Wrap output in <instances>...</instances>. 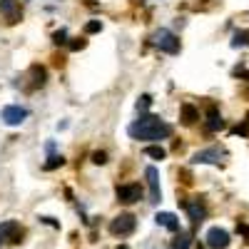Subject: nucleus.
I'll use <instances>...</instances> for the list:
<instances>
[{
  "mask_svg": "<svg viewBox=\"0 0 249 249\" xmlns=\"http://www.w3.org/2000/svg\"><path fill=\"white\" fill-rule=\"evenodd\" d=\"M179 120H182V124H195L199 120V110L195 105H190V102H184L179 107Z\"/></svg>",
  "mask_w": 249,
  "mask_h": 249,
  "instance_id": "obj_12",
  "label": "nucleus"
},
{
  "mask_svg": "<svg viewBox=\"0 0 249 249\" xmlns=\"http://www.w3.org/2000/svg\"><path fill=\"white\" fill-rule=\"evenodd\" d=\"M152 43H155L162 53H167V55H177V53H179V37H177L175 33H170V30H164V28L155 33Z\"/></svg>",
  "mask_w": 249,
  "mask_h": 249,
  "instance_id": "obj_3",
  "label": "nucleus"
},
{
  "mask_svg": "<svg viewBox=\"0 0 249 249\" xmlns=\"http://www.w3.org/2000/svg\"><path fill=\"white\" fill-rule=\"evenodd\" d=\"M234 135H249V122H244V124H237V127L232 130Z\"/></svg>",
  "mask_w": 249,
  "mask_h": 249,
  "instance_id": "obj_25",
  "label": "nucleus"
},
{
  "mask_svg": "<svg viewBox=\"0 0 249 249\" xmlns=\"http://www.w3.org/2000/svg\"><path fill=\"white\" fill-rule=\"evenodd\" d=\"M155 222L160 227H164V230H170V232H179V219L172 212H157L155 214Z\"/></svg>",
  "mask_w": 249,
  "mask_h": 249,
  "instance_id": "obj_11",
  "label": "nucleus"
},
{
  "mask_svg": "<svg viewBox=\"0 0 249 249\" xmlns=\"http://www.w3.org/2000/svg\"><path fill=\"white\" fill-rule=\"evenodd\" d=\"M53 40H55V45H65L68 43V30H57L53 35Z\"/></svg>",
  "mask_w": 249,
  "mask_h": 249,
  "instance_id": "obj_21",
  "label": "nucleus"
},
{
  "mask_svg": "<svg viewBox=\"0 0 249 249\" xmlns=\"http://www.w3.org/2000/svg\"><path fill=\"white\" fill-rule=\"evenodd\" d=\"M0 13H3V18L8 20V23H18L20 18H23V10H20L18 0H0Z\"/></svg>",
  "mask_w": 249,
  "mask_h": 249,
  "instance_id": "obj_7",
  "label": "nucleus"
},
{
  "mask_svg": "<svg viewBox=\"0 0 249 249\" xmlns=\"http://www.w3.org/2000/svg\"><path fill=\"white\" fill-rule=\"evenodd\" d=\"M192 162L195 164H219L222 162V152L219 150H202V152H195V157H192Z\"/></svg>",
  "mask_w": 249,
  "mask_h": 249,
  "instance_id": "obj_10",
  "label": "nucleus"
},
{
  "mask_svg": "<svg viewBox=\"0 0 249 249\" xmlns=\"http://www.w3.org/2000/svg\"><path fill=\"white\" fill-rule=\"evenodd\" d=\"M18 222H13V219H8V222H3L0 224V244H5V242H13V237L18 234Z\"/></svg>",
  "mask_w": 249,
  "mask_h": 249,
  "instance_id": "obj_14",
  "label": "nucleus"
},
{
  "mask_svg": "<svg viewBox=\"0 0 249 249\" xmlns=\"http://www.w3.org/2000/svg\"><path fill=\"white\" fill-rule=\"evenodd\" d=\"M144 177H147V184H150V202L157 204L162 199V190H160V175L155 167H147L144 170Z\"/></svg>",
  "mask_w": 249,
  "mask_h": 249,
  "instance_id": "obj_8",
  "label": "nucleus"
},
{
  "mask_svg": "<svg viewBox=\"0 0 249 249\" xmlns=\"http://www.w3.org/2000/svg\"><path fill=\"white\" fill-rule=\"evenodd\" d=\"M62 164H65V157L62 155H50L48 162H45V170H57V167H62Z\"/></svg>",
  "mask_w": 249,
  "mask_h": 249,
  "instance_id": "obj_19",
  "label": "nucleus"
},
{
  "mask_svg": "<svg viewBox=\"0 0 249 249\" xmlns=\"http://www.w3.org/2000/svg\"><path fill=\"white\" fill-rule=\"evenodd\" d=\"M135 227H137V217L130 214V212H124V214H117L112 222H110V234L112 237H130L135 232Z\"/></svg>",
  "mask_w": 249,
  "mask_h": 249,
  "instance_id": "obj_2",
  "label": "nucleus"
},
{
  "mask_svg": "<svg viewBox=\"0 0 249 249\" xmlns=\"http://www.w3.org/2000/svg\"><path fill=\"white\" fill-rule=\"evenodd\" d=\"M82 48H85V37H77L70 43V50H82Z\"/></svg>",
  "mask_w": 249,
  "mask_h": 249,
  "instance_id": "obj_26",
  "label": "nucleus"
},
{
  "mask_svg": "<svg viewBox=\"0 0 249 249\" xmlns=\"http://www.w3.org/2000/svg\"><path fill=\"white\" fill-rule=\"evenodd\" d=\"M0 117H3L5 124H10V127H15V124H23L25 117H28V110L20 107V105H5L3 112H0Z\"/></svg>",
  "mask_w": 249,
  "mask_h": 249,
  "instance_id": "obj_6",
  "label": "nucleus"
},
{
  "mask_svg": "<svg viewBox=\"0 0 249 249\" xmlns=\"http://www.w3.org/2000/svg\"><path fill=\"white\" fill-rule=\"evenodd\" d=\"M132 140H147V142H160L167 140L172 135V124H167L164 120H160L157 115H140L137 122H132L127 127Z\"/></svg>",
  "mask_w": 249,
  "mask_h": 249,
  "instance_id": "obj_1",
  "label": "nucleus"
},
{
  "mask_svg": "<svg viewBox=\"0 0 249 249\" xmlns=\"http://www.w3.org/2000/svg\"><path fill=\"white\" fill-rule=\"evenodd\" d=\"M237 232L244 237V242L249 244V224H244V222H237Z\"/></svg>",
  "mask_w": 249,
  "mask_h": 249,
  "instance_id": "obj_22",
  "label": "nucleus"
},
{
  "mask_svg": "<svg viewBox=\"0 0 249 249\" xmlns=\"http://www.w3.org/2000/svg\"><path fill=\"white\" fill-rule=\"evenodd\" d=\"M117 249H130V247H127V244H120V247H117Z\"/></svg>",
  "mask_w": 249,
  "mask_h": 249,
  "instance_id": "obj_29",
  "label": "nucleus"
},
{
  "mask_svg": "<svg viewBox=\"0 0 249 249\" xmlns=\"http://www.w3.org/2000/svg\"><path fill=\"white\" fill-rule=\"evenodd\" d=\"M144 155L152 157V160H164V157H167L164 147H160V144H150V147H144Z\"/></svg>",
  "mask_w": 249,
  "mask_h": 249,
  "instance_id": "obj_18",
  "label": "nucleus"
},
{
  "mask_svg": "<svg viewBox=\"0 0 249 249\" xmlns=\"http://www.w3.org/2000/svg\"><path fill=\"white\" fill-rule=\"evenodd\" d=\"M40 219H43L45 224H50V227H60V224H57V222H55L53 217H40Z\"/></svg>",
  "mask_w": 249,
  "mask_h": 249,
  "instance_id": "obj_28",
  "label": "nucleus"
},
{
  "mask_svg": "<svg viewBox=\"0 0 249 249\" xmlns=\"http://www.w3.org/2000/svg\"><path fill=\"white\" fill-rule=\"evenodd\" d=\"M179 177H182L184 184H192V175H190V170H179Z\"/></svg>",
  "mask_w": 249,
  "mask_h": 249,
  "instance_id": "obj_27",
  "label": "nucleus"
},
{
  "mask_svg": "<svg viewBox=\"0 0 249 249\" xmlns=\"http://www.w3.org/2000/svg\"><path fill=\"white\" fill-rule=\"evenodd\" d=\"M207 130H210V132H217V130H222L224 127V120H222V115L217 112V107L212 105L210 110H207Z\"/></svg>",
  "mask_w": 249,
  "mask_h": 249,
  "instance_id": "obj_13",
  "label": "nucleus"
},
{
  "mask_svg": "<svg viewBox=\"0 0 249 249\" xmlns=\"http://www.w3.org/2000/svg\"><path fill=\"white\" fill-rule=\"evenodd\" d=\"M150 105H152V97H150V95H142V97L137 100V112H144Z\"/></svg>",
  "mask_w": 249,
  "mask_h": 249,
  "instance_id": "obj_20",
  "label": "nucleus"
},
{
  "mask_svg": "<svg viewBox=\"0 0 249 249\" xmlns=\"http://www.w3.org/2000/svg\"><path fill=\"white\" fill-rule=\"evenodd\" d=\"M115 195H117V202H122V204H135V202L142 199V187L135 184V182H130V184H117Z\"/></svg>",
  "mask_w": 249,
  "mask_h": 249,
  "instance_id": "obj_5",
  "label": "nucleus"
},
{
  "mask_svg": "<svg viewBox=\"0 0 249 249\" xmlns=\"http://www.w3.org/2000/svg\"><path fill=\"white\" fill-rule=\"evenodd\" d=\"M30 75H33V88H43L45 85V68H40V65H33L30 68Z\"/></svg>",
  "mask_w": 249,
  "mask_h": 249,
  "instance_id": "obj_16",
  "label": "nucleus"
},
{
  "mask_svg": "<svg viewBox=\"0 0 249 249\" xmlns=\"http://www.w3.org/2000/svg\"><path fill=\"white\" fill-rule=\"evenodd\" d=\"M102 30V23L100 20H90V23L85 25V33H100Z\"/></svg>",
  "mask_w": 249,
  "mask_h": 249,
  "instance_id": "obj_23",
  "label": "nucleus"
},
{
  "mask_svg": "<svg viewBox=\"0 0 249 249\" xmlns=\"http://www.w3.org/2000/svg\"><path fill=\"white\" fill-rule=\"evenodd\" d=\"M190 247H192V234L179 230V234L172 239V247L170 249H190Z\"/></svg>",
  "mask_w": 249,
  "mask_h": 249,
  "instance_id": "obj_15",
  "label": "nucleus"
},
{
  "mask_svg": "<svg viewBox=\"0 0 249 249\" xmlns=\"http://www.w3.org/2000/svg\"><path fill=\"white\" fill-rule=\"evenodd\" d=\"M204 242H207L210 249H227L232 239H230V232L222 230V227H210L207 234H204Z\"/></svg>",
  "mask_w": 249,
  "mask_h": 249,
  "instance_id": "obj_4",
  "label": "nucleus"
},
{
  "mask_svg": "<svg viewBox=\"0 0 249 249\" xmlns=\"http://www.w3.org/2000/svg\"><path fill=\"white\" fill-rule=\"evenodd\" d=\"M92 162H95V164H105V162H107V152H102V150L95 152V155H92Z\"/></svg>",
  "mask_w": 249,
  "mask_h": 249,
  "instance_id": "obj_24",
  "label": "nucleus"
},
{
  "mask_svg": "<svg viewBox=\"0 0 249 249\" xmlns=\"http://www.w3.org/2000/svg\"><path fill=\"white\" fill-rule=\"evenodd\" d=\"M182 204H184L187 214H190V219H192L195 224L204 222V217H207V207H204V202H202V199H195V202H182Z\"/></svg>",
  "mask_w": 249,
  "mask_h": 249,
  "instance_id": "obj_9",
  "label": "nucleus"
},
{
  "mask_svg": "<svg viewBox=\"0 0 249 249\" xmlns=\"http://www.w3.org/2000/svg\"><path fill=\"white\" fill-rule=\"evenodd\" d=\"M249 45V30H237L232 37V48H244Z\"/></svg>",
  "mask_w": 249,
  "mask_h": 249,
  "instance_id": "obj_17",
  "label": "nucleus"
}]
</instances>
